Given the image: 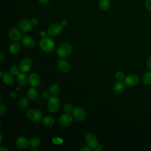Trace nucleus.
I'll list each match as a JSON object with an SVG mask.
<instances>
[{
	"label": "nucleus",
	"instance_id": "nucleus-10",
	"mask_svg": "<svg viewBox=\"0 0 151 151\" xmlns=\"http://www.w3.org/2000/svg\"><path fill=\"white\" fill-rule=\"evenodd\" d=\"M28 82L31 87H36L40 84L41 78L37 73H32L28 77Z\"/></svg>",
	"mask_w": 151,
	"mask_h": 151
},
{
	"label": "nucleus",
	"instance_id": "nucleus-3",
	"mask_svg": "<svg viewBox=\"0 0 151 151\" xmlns=\"http://www.w3.org/2000/svg\"><path fill=\"white\" fill-rule=\"evenodd\" d=\"M60 105L59 99L55 96H52L47 101V109L50 113L56 112Z\"/></svg>",
	"mask_w": 151,
	"mask_h": 151
},
{
	"label": "nucleus",
	"instance_id": "nucleus-1",
	"mask_svg": "<svg viewBox=\"0 0 151 151\" xmlns=\"http://www.w3.org/2000/svg\"><path fill=\"white\" fill-rule=\"evenodd\" d=\"M40 45L44 51L50 52L54 50L55 44L54 41L51 38L45 37L42 38L40 42Z\"/></svg>",
	"mask_w": 151,
	"mask_h": 151
},
{
	"label": "nucleus",
	"instance_id": "nucleus-44",
	"mask_svg": "<svg viewBox=\"0 0 151 151\" xmlns=\"http://www.w3.org/2000/svg\"><path fill=\"white\" fill-rule=\"evenodd\" d=\"M0 73H1L0 77H3V76H4V74H3V73H2V70H1V71H0Z\"/></svg>",
	"mask_w": 151,
	"mask_h": 151
},
{
	"label": "nucleus",
	"instance_id": "nucleus-38",
	"mask_svg": "<svg viewBox=\"0 0 151 151\" xmlns=\"http://www.w3.org/2000/svg\"><path fill=\"white\" fill-rule=\"evenodd\" d=\"M102 149H103V146L101 145H98L94 149V150H99V151H100V150H102Z\"/></svg>",
	"mask_w": 151,
	"mask_h": 151
},
{
	"label": "nucleus",
	"instance_id": "nucleus-16",
	"mask_svg": "<svg viewBox=\"0 0 151 151\" xmlns=\"http://www.w3.org/2000/svg\"><path fill=\"white\" fill-rule=\"evenodd\" d=\"M125 89V84L122 81H117L113 86V91L116 94H121Z\"/></svg>",
	"mask_w": 151,
	"mask_h": 151
},
{
	"label": "nucleus",
	"instance_id": "nucleus-12",
	"mask_svg": "<svg viewBox=\"0 0 151 151\" xmlns=\"http://www.w3.org/2000/svg\"><path fill=\"white\" fill-rule=\"evenodd\" d=\"M125 86L128 87H132L136 86L138 83V77L135 74H130L127 76L124 81Z\"/></svg>",
	"mask_w": 151,
	"mask_h": 151
},
{
	"label": "nucleus",
	"instance_id": "nucleus-9",
	"mask_svg": "<svg viewBox=\"0 0 151 151\" xmlns=\"http://www.w3.org/2000/svg\"><path fill=\"white\" fill-rule=\"evenodd\" d=\"M32 65V61L29 58H24L22 59L19 64V68L20 71H21L23 73L28 72L29 71Z\"/></svg>",
	"mask_w": 151,
	"mask_h": 151
},
{
	"label": "nucleus",
	"instance_id": "nucleus-11",
	"mask_svg": "<svg viewBox=\"0 0 151 151\" xmlns=\"http://www.w3.org/2000/svg\"><path fill=\"white\" fill-rule=\"evenodd\" d=\"M73 122V117L70 113H65L61 115L59 120L60 125L63 127H65L71 124Z\"/></svg>",
	"mask_w": 151,
	"mask_h": 151
},
{
	"label": "nucleus",
	"instance_id": "nucleus-32",
	"mask_svg": "<svg viewBox=\"0 0 151 151\" xmlns=\"http://www.w3.org/2000/svg\"><path fill=\"white\" fill-rule=\"evenodd\" d=\"M145 6L148 10L151 11V0H146L145 1Z\"/></svg>",
	"mask_w": 151,
	"mask_h": 151
},
{
	"label": "nucleus",
	"instance_id": "nucleus-29",
	"mask_svg": "<svg viewBox=\"0 0 151 151\" xmlns=\"http://www.w3.org/2000/svg\"><path fill=\"white\" fill-rule=\"evenodd\" d=\"M19 68L16 66H12L10 68V73L13 76H18L19 74Z\"/></svg>",
	"mask_w": 151,
	"mask_h": 151
},
{
	"label": "nucleus",
	"instance_id": "nucleus-24",
	"mask_svg": "<svg viewBox=\"0 0 151 151\" xmlns=\"http://www.w3.org/2000/svg\"><path fill=\"white\" fill-rule=\"evenodd\" d=\"M60 91V87L57 84H52L49 87V92L52 96H56Z\"/></svg>",
	"mask_w": 151,
	"mask_h": 151
},
{
	"label": "nucleus",
	"instance_id": "nucleus-43",
	"mask_svg": "<svg viewBox=\"0 0 151 151\" xmlns=\"http://www.w3.org/2000/svg\"><path fill=\"white\" fill-rule=\"evenodd\" d=\"M0 138H1V140H0V143H1L2 142V134H0Z\"/></svg>",
	"mask_w": 151,
	"mask_h": 151
},
{
	"label": "nucleus",
	"instance_id": "nucleus-22",
	"mask_svg": "<svg viewBox=\"0 0 151 151\" xmlns=\"http://www.w3.org/2000/svg\"><path fill=\"white\" fill-rule=\"evenodd\" d=\"M110 0H100L99 2V8L103 11L108 10L110 8Z\"/></svg>",
	"mask_w": 151,
	"mask_h": 151
},
{
	"label": "nucleus",
	"instance_id": "nucleus-41",
	"mask_svg": "<svg viewBox=\"0 0 151 151\" xmlns=\"http://www.w3.org/2000/svg\"><path fill=\"white\" fill-rule=\"evenodd\" d=\"M40 35H41V37H42V38H44V37H46V33H45V31H41V32H40Z\"/></svg>",
	"mask_w": 151,
	"mask_h": 151
},
{
	"label": "nucleus",
	"instance_id": "nucleus-28",
	"mask_svg": "<svg viewBox=\"0 0 151 151\" xmlns=\"http://www.w3.org/2000/svg\"><path fill=\"white\" fill-rule=\"evenodd\" d=\"M63 109H64V111H65V113H70L71 112H73V111L74 110V108H73V106L71 104L66 103L64 105Z\"/></svg>",
	"mask_w": 151,
	"mask_h": 151
},
{
	"label": "nucleus",
	"instance_id": "nucleus-39",
	"mask_svg": "<svg viewBox=\"0 0 151 151\" xmlns=\"http://www.w3.org/2000/svg\"><path fill=\"white\" fill-rule=\"evenodd\" d=\"M61 25L63 27H65L67 25V21H65V20H64L63 21L61 22Z\"/></svg>",
	"mask_w": 151,
	"mask_h": 151
},
{
	"label": "nucleus",
	"instance_id": "nucleus-37",
	"mask_svg": "<svg viewBox=\"0 0 151 151\" xmlns=\"http://www.w3.org/2000/svg\"><path fill=\"white\" fill-rule=\"evenodd\" d=\"M49 1L50 0H38L39 2L41 4H42V5H45V4H48L49 2Z\"/></svg>",
	"mask_w": 151,
	"mask_h": 151
},
{
	"label": "nucleus",
	"instance_id": "nucleus-14",
	"mask_svg": "<svg viewBox=\"0 0 151 151\" xmlns=\"http://www.w3.org/2000/svg\"><path fill=\"white\" fill-rule=\"evenodd\" d=\"M32 25L31 21L28 19H22L19 22V27L24 32H28L32 28Z\"/></svg>",
	"mask_w": 151,
	"mask_h": 151
},
{
	"label": "nucleus",
	"instance_id": "nucleus-17",
	"mask_svg": "<svg viewBox=\"0 0 151 151\" xmlns=\"http://www.w3.org/2000/svg\"><path fill=\"white\" fill-rule=\"evenodd\" d=\"M29 142L27 140V139H26L24 137L21 136L19 137L17 140H16V145L17 146L21 149H25L27 147H28V146L29 145Z\"/></svg>",
	"mask_w": 151,
	"mask_h": 151
},
{
	"label": "nucleus",
	"instance_id": "nucleus-5",
	"mask_svg": "<svg viewBox=\"0 0 151 151\" xmlns=\"http://www.w3.org/2000/svg\"><path fill=\"white\" fill-rule=\"evenodd\" d=\"M72 116L77 121H83L86 117V112L85 110L81 107H77L74 109L72 112Z\"/></svg>",
	"mask_w": 151,
	"mask_h": 151
},
{
	"label": "nucleus",
	"instance_id": "nucleus-33",
	"mask_svg": "<svg viewBox=\"0 0 151 151\" xmlns=\"http://www.w3.org/2000/svg\"><path fill=\"white\" fill-rule=\"evenodd\" d=\"M50 95H51V94L50 93V92H47V91H44L42 94L43 98L45 100H48L51 97Z\"/></svg>",
	"mask_w": 151,
	"mask_h": 151
},
{
	"label": "nucleus",
	"instance_id": "nucleus-26",
	"mask_svg": "<svg viewBox=\"0 0 151 151\" xmlns=\"http://www.w3.org/2000/svg\"><path fill=\"white\" fill-rule=\"evenodd\" d=\"M142 81L145 85H149L151 84V71L147 72L143 75Z\"/></svg>",
	"mask_w": 151,
	"mask_h": 151
},
{
	"label": "nucleus",
	"instance_id": "nucleus-21",
	"mask_svg": "<svg viewBox=\"0 0 151 151\" xmlns=\"http://www.w3.org/2000/svg\"><path fill=\"white\" fill-rule=\"evenodd\" d=\"M9 50L11 54H13V55L17 54L20 50V45L19 43L17 42H15L11 44V45L9 46Z\"/></svg>",
	"mask_w": 151,
	"mask_h": 151
},
{
	"label": "nucleus",
	"instance_id": "nucleus-18",
	"mask_svg": "<svg viewBox=\"0 0 151 151\" xmlns=\"http://www.w3.org/2000/svg\"><path fill=\"white\" fill-rule=\"evenodd\" d=\"M2 78L3 82L7 86H11L14 81L13 75H12L10 72L9 73H5L4 74Z\"/></svg>",
	"mask_w": 151,
	"mask_h": 151
},
{
	"label": "nucleus",
	"instance_id": "nucleus-19",
	"mask_svg": "<svg viewBox=\"0 0 151 151\" xmlns=\"http://www.w3.org/2000/svg\"><path fill=\"white\" fill-rule=\"evenodd\" d=\"M17 80L18 84L19 86H25L27 84V83L28 82V78H27V76L25 75V74H24L22 72V73H19L17 76Z\"/></svg>",
	"mask_w": 151,
	"mask_h": 151
},
{
	"label": "nucleus",
	"instance_id": "nucleus-4",
	"mask_svg": "<svg viewBox=\"0 0 151 151\" xmlns=\"http://www.w3.org/2000/svg\"><path fill=\"white\" fill-rule=\"evenodd\" d=\"M27 116L29 119L37 122L42 120V113L38 109H31L27 111Z\"/></svg>",
	"mask_w": 151,
	"mask_h": 151
},
{
	"label": "nucleus",
	"instance_id": "nucleus-25",
	"mask_svg": "<svg viewBox=\"0 0 151 151\" xmlns=\"http://www.w3.org/2000/svg\"><path fill=\"white\" fill-rule=\"evenodd\" d=\"M29 106V101L25 97H22L18 101V106L21 109H25Z\"/></svg>",
	"mask_w": 151,
	"mask_h": 151
},
{
	"label": "nucleus",
	"instance_id": "nucleus-34",
	"mask_svg": "<svg viewBox=\"0 0 151 151\" xmlns=\"http://www.w3.org/2000/svg\"><path fill=\"white\" fill-rule=\"evenodd\" d=\"M31 24H32V25H33V26H36L38 24V20L37 19V18H33L32 19H31Z\"/></svg>",
	"mask_w": 151,
	"mask_h": 151
},
{
	"label": "nucleus",
	"instance_id": "nucleus-20",
	"mask_svg": "<svg viewBox=\"0 0 151 151\" xmlns=\"http://www.w3.org/2000/svg\"><path fill=\"white\" fill-rule=\"evenodd\" d=\"M41 122L44 126L46 127H51L54 123V119L52 116H47L42 118Z\"/></svg>",
	"mask_w": 151,
	"mask_h": 151
},
{
	"label": "nucleus",
	"instance_id": "nucleus-31",
	"mask_svg": "<svg viewBox=\"0 0 151 151\" xmlns=\"http://www.w3.org/2000/svg\"><path fill=\"white\" fill-rule=\"evenodd\" d=\"M7 112V107L3 103H1L0 104V115L3 116L6 114Z\"/></svg>",
	"mask_w": 151,
	"mask_h": 151
},
{
	"label": "nucleus",
	"instance_id": "nucleus-36",
	"mask_svg": "<svg viewBox=\"0 0 151 151\" xmlns=\"http://www.w3.org/2000/svg\"><path fill=\"white\" fill-rule=\"evenodd\" d=\"M147 68L151 70V56L148 58L147 61Z\"/></svg>",
	"mask_w": 151,
	"mask_h": 151
},
{
	"label": "nucleus",
	"instance_id": "nucleus-35",
	"mask_svg": "<svg viewBox=\"0 0 151 151\" xmlns=\"http://www.w3.org/2000/svg\"><path fill=\"white\" fill-rule=\"evenodd\" d=\"M80 150L81 151H90L91 150V148L89 146H84L82 147H81L80 149Z\"/></svg>",
	"mask_w": 151,
	"mask_h": 151
},
{
	"label": "nucleus",
	"instance_id": "nucleus-30",
	"mask_svg": "<svg viewBox=\"0 0 151 151\" xmlns=\"http://www.w3.org/2000/svg\"><path fill=\"white\" fill-rule=\"evenodd\" d=\"M116 78L119 81H124L126 76L124 74L122 71H118L115 74Z\"/></svg>",
	"mask_w": 151,
	"mask_h": 151
},
{
	"label": "nucleus",
	"instance_id": "nucleus-40",
	"mask_svg": "<svg viewBox=\"0 0 151 151\" xmlns=\"http://www.w3.org/2000/svg\"><path fill=\"white\" fill-rule=\"evenodd\" d=\"M0 150L1 151H8V149L5 146H1L0 147Z\"/></svg>",
	"mask_w": 151,
	"mask_h": 151
},
{
	"label": "nucleus",
	"instance_id": "nucleus-27",
	"mask_svg": "<svg viewBox=\"0 0 151 151\" xmlns=\"http://www.w3.org/2000/svg\"><path fill=\"white\" fill-rule=\"evenodd\" d=\"M29 143L32 147H36L40 146L41 143V140L38 137H33L30 139Z\"/></svg>",
	"mask_w": 151,
	"mask_h": 151
},
{
	"label": "nucleus",
	"instance_id": "nucleus-8",
	"mask_svg": "<svg viewBox=\"0 0 151 151\" xmlns=\"http://www.w3.org/2000/svg\"><path fill=\"white\" fill-rule=\"evenodd\" d=\"M9 38L14 42H18L22 39L21 34L19 30L16 27H12L8 31Z\"/></svg>",
	"mask_w": 151,
	"mask_h": 151
},
{
	"label": "nucleus",
	"instance_id": "nucleus-15",
	"mask_svg": "<svg viewBox=\"0 0 151 151\" xmlns=\"http://www.w3.org/2000/svg\"><path fill=\"white\" fill-rule=\"evenodd\" d=\"M57 67L58 69L63 72V73H67L71 69V65L70 63L65 60H60L57 63Z\"/></svg>",
	"mask_w": 151,
	"mask_h": 151
},
{
	"label": "nucleus",
	"instance_id": "nucleus-23",
	"mask_svg": "<svg viewBox=\"0 0 151 151\" xmlns=\"http://www.w3.org/2000/svg\"><path fill=\"white\" fill-rule=\"evenodd\" d=\"M28 98L31 100H35L38 97V91L33 87L27 91Z\"/></svg>",
	"mask_w": 151,
	"mask_h": 151
},
{
	"label": "nucleus",
	"instance_id": "nucleus-13",
	"mask_svg": "<svg viewBox=\"0 0 151 151\" xmlns=\"http://www.w3.org/2000/svg\"><path fill=\"white\" fill-rule=\"evenodd\" d=\"M21 44L26 48H32L35 45V41L31 36L25 35L21 39Z\"/></svg>",
	"mask_w": 151,
	"mask_h": 151
},
{
	"label": "nucleus",
	"instance_id": "nucleus-42",
	"mask_svg": "<svg viewBox=\"0 0 151 151\" xmlns=\"http://www.w3.org/2000/svg\"><path fill=\"white\" fill-rule=\"evenodd\" d=\"M4 58V55L3 52H1L0 53V61H2Z\"/></svg>",
	"mask_w": 151,
	"mask_h": 151
},
{
	"label": "nucleus",
	"instance_id": "nucleus-45",
	"mask_svg": "<svg viewBox=\"0 0 151 151\" xmlns=\"http://www.w3.org/2000/svg\"><path fill=\"white\" fill-rule=\"evenodd\" d=\"M19 87H17V90H19Z\"/></svg>",
	"mask_w": 151,
	"mask_h": 151
},
{
	"label": "nucleus",
	"instance_id": "nucleus-2",
	"mask_svg": "<svg viewBox=\"0 0 151 151\" xmlns=\"http://www.w3.org/2000/svg\"><path fill=\"white\" fill-rule=\"evenodd\" d=\"M71 52V45L68 42H63L61 44L57 50V53L61 58H65L68 57L70 55Z\"/></svg>",
	"mask_w": 151,
	"mask_h": 151
},
{
	"label": "nucleus",
	"instance_id": "nucleus-7",
	"mask_svg": "<svg viewBox=\"0 0 151 151\" xmlns=\"http://www.w3.org/2000/svg\"><path fill=\"white\" fill-rule=\"evenodd\" d=\"M85 140L87 146L92 149H94L99 145L98 140L96 136L90 133H88L86 135Z\"/></svg>",
	"mask_w": 151,
	"mask_h": 151
},
{
	"label": "nucleus",
	"instance_id": "nucleus-6",
	"mask_svg": "<svg viewBox=\"0 0 151 151\" xmlns=\"http://www.w3.org/2000/svg\"><path fill=\"white\" fill-rule=\"evenodd\" d=\"M63 28L61 24L54 23L49 26L47 29V32L50 35L54 37L59 35L61 32Z\"/></svg>",
	"mask_w": 151,
	"mask_h": 151
}]
</instances>
